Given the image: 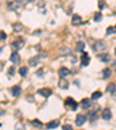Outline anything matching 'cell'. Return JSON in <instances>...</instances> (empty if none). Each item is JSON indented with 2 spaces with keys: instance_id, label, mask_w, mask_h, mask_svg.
<instances>
[{
  "instance_id": "obj_1",
  "label": "cell",
  "mask_w": 116,
  "mask_h": 130,
  "mask_svg": "<svg viewBox=\"0 0 116 130\" xmlns=\"http://www.w3.org/2000/svg\"><path fill=\"white\" fill-rule=\"evenodd\" d=\"M65 106L66 107H70L72 110H76L77 107H78V103H77V101L73 99V98H66L65 99Z\"/></svg>"
},
{
  "instance_id": "obj_2",
  "label": "cell",
  "mask_w": 116,
  "mask_h": 130,
  "mask_svg": "<svg viewBox=\"0 0 116 130\" xmlns=\"http://www.w3.org/2000/svg\"><path fill=\"white\" fill-rule=\"evenodd\" d=\"M37 92H38V94H41L42 96H44V98H49L50 95L52 94L51 88H48V87H44V88H40Z\"/></svg>"
},
{
  "instance_id": "obj_3",
  "label": "cell",
  "mask_w": 116,
  "mask_h": 130,
  "mask_svg": "<svg viewBox=\"0 0 116 130\" xmlns=\"http://www.w3.org/2000/svg\"><path fill=\"white\" fill-rule=\"evenodd\" d=\"M80 62H81V65H82V66H87V65L89 64V62H91V57L88 56V54L84 52V54L81 55Z\"/></svg>"
},
{
  "instance_id": "obj_4",
  "label": "cell",
  "mask_w": 116,
  "mask_h": 130,
  "mask_svg": "<svg viewBox=\"0 0 116 130\" xmlns=\"http://www.w3.org/2000/svg\"><path fill=\"white\" fill-rule=\"evenodd\" d=\"M93 49H94L95 51H102V50H106L105 42H103V41H97V42H95Z\"/></svg>"
},
{
  "instance_id": "obj_5",
  "label": "cell",
  "mask_w": 116,
  "mask_h": 130,
  "mask_svg": "<svg viewBox=\"0 0 116 130\" xmlns=\"http://www.w3.org/2000/svg\"><path fill=\"white\" fill-rule=\"evenodd\" d=\"M86 119L87 117L85 116V115H82V114H78L77 117H76V124L78 125V127H81V125L86 122Z\"/></svg>"
},
{
  "instance_id": "obj_6",
  "label": "cell",
  "mask_w": 116,
  "mask_h": 130,
  "mask_svg": "<svg viewBox=\"0 0 116 130\" xmlns=\"http://www.w3.org/2000/svg\"><path fill=\"white\" fill-rule=\"evenodd\" d=\"M23 44H24L23 40H18V41H15V42H13L11 45H12V48H13L15 51H18V50H20V49L23 46Z\"/></svg>"
},
{
  "instance_id": "obj_7",
  "label": "cell",
  "mask_w": 116,
  "mask_h": 130,
  "mask_svg": "<svg viewBox=\"0 0 116 130\" xmlns=\"http://www.w3.org/2000/svg\"><path fill=\"white\" fill-rule=\"evenodd\" d=\"M96 56H97V58H99L101 62H103V63H107V62H109V60H110V55L106 54V52L99 54V55H96Z\"/></svg>"
},
{
  "instance_id": "obj_8",
  "label": "cell",
  "mask_w": 116,
  "mask_h": 130,
  "mask_svg": "<svg viewBox=\"0 0 116 130\" xmlns=\"http://www.w3.org/2000/svg\"><path fill=\"white\" fill-rule=\"evenodd\" d=\"M11 62L13 63L14 65H16V64H19L20 63V55L18 54V51H14L13 54L11 55Z\"/></svg>"
},
{
  "instance_id": "obj_9",
  "label": "cell",
  "mask_w": 116,
  "mask_h": 130,
  "mask_svg": "<svg viewBox=\"0 0 116 130\" xmlns=\"http://www.w3.org/2000/svg\"><path fill=\"white\" fill-rule=\"evenodd\" d=\"M91 106H92V102H91L89 99H82V100L80 101V107L82 109H88Z\"/></svg>"
},
{
  "instance_id": "obj_10",
  "label": "cell",
  "mask_w": 116,
  "mask_h": 130,
  "mask_svg": "<svg viewBox=\"0 0 116 130\" xmlns=\"http://www.w3.org/2000/svg\"><path fill=\"white\" fill-rule=\"evenodd\" d=\"M71 23H72V26H79V24L81 23L80 15H78V14H73L72 20H71Z\"/></svg>"
},
{
  "instance_id": "obj_11",
  "label": "cell",
  "mask_w": 116,
  "mask_h": 130,
  "mask_svg": "<svg viewBox=\"0 0 116 130\" xmlns=\"http://www.w3.org/2000/svg\"><path fill=\"white\" fill-rule=\"evenodd\" d=\"M71 73V71L69 70L68 68H64V66H63V68H60L59 70H58V74H59V77H68L69 74H70Z\"/></svg>"
},
{
  "instance_id": "obj_12",
  "label": "cell",
  "mask_w": 116,
  "mask_h": 130,
  "mask_svg": "<svg viewBox=\"0 0 116 130\" xmlns=\"http://www.w3.org/2000/svg\"><path fill=\"white\" fill-rule=\"evenodd\" d=\"M101 116H102L103 120H110L111 119V111H110V109H108V108L103 109L102 114H101Z\"/></svg>"
},
{
  "instance_id": "obj_13",
  "label": "cell",
  "mask_w": 116,
  "mask_h": 130,
  "mask_svg": "<svg viewBox=\"0 0 116 130\" xmlns=\"http://www.w3.org/2000/svg\"><path fill=\"white\" fill-rule=\"evenodd\" d=\"M58 86H59L60 88H63V89H66V88L69 87V81L65 80L64 77H60L59 83H58Z\"/></svg>"
},
{
  "instance_id": "obj_14",
  "label": "cell",
  "mask_w": 116,
  "mask_h": 130,
  "mask_svg": "<svg viewBox=\"0 0 116 130\" xmlns=\"http://www.w3.org/2000/svg\"><path fill=\"white\" fill-rule=\"evenodd\" d=\"M58 125H59V121H58V120H54V121L46 123V128H48V129H55V128H57Z\"/></svg>"
},
{
  "instance_id": "obj_15",
  "label": "cell",
  "mask_w": 116,
  "mask_h": 130,
  "mask_svg": "<svg viewBox=\"0 0 116 130\" xmlns=\"http://www.w3.org/2000/svg\"><path fill=\"white\" fill-rule=\"evenodd\" d=\"M21 87L20 86H13L12 87V95L13 96H19L20 94H21Z\"/></svg>"
},
{
  "instance_id": "obj_16",
  "label": "cell",
  "mask_w": 116,
  "mask_h": 130,
  "mask_svg": "<svg viewBox=\"0 0 116 130\" xmlns=\"http://www.w3.org/2000/svg\"><path fill=\"white\" fill-rule=\"evenodd\" d=\"M13 30L16 32H20L23 30V26H22V23H20V22H15V23H13Z\"/></svg>"
},
{
  "instance_id": "obj_17",
  "label": "cell",
  "mask_w": 116,
  "mask_h": 130,
  "mask_svg": "<svg viewBox=\"0 0 116 130\" xmlns=\"http://www.w3.org/2000/svg\"><path fill=\"white\" fill-rule=\"evenodd\" d=\"M106 91H107L108 93L116 92V85H115V83H109V84L107 85V88H106Z\"/></svg>"
},
{
  "instance_id": "obj_18",
  "label": "cell",
  "mask_w": 116,
  "mask_h": 130,
  "mask_svg": "<svg viewBox=\"0 0 116 130\" xmlns=\"http://www.w3.org/2000/svg\"><path fill=\"white\" fill-rule=\"evenodd\" d=\"M88 117L91 121H95V120L97 119V113L95 110H91V111H88Z\"/></svg>"
},
{
  "instance_id": "obj_19",
  "label": "cell",
  "mask_w": 116,
  "mask_h": 130,
  "mask_svg": "<svg viewBox=\"0 0 116 130\" xmlns=\"http://www.w3.org/2000/svg\"><path fill=\"white\" fill-rule=\"evenodd\" d=\"M19 73H20V76L21 77H26L27 76V73H28V68L27 66H21L19 70Z\"/></svg>"
},
{
  "instance_id": "obj_20",
  "label": "cell",
  "mask_w": 116,
  "mask_h": 130,
  "mask_svg": "<svg viewBox=\"0 0 116 130\" xmlns=\"http://www.w3.org/2000/svg\"><path fill=\"white\" fill-rule=\"evenodd\" d=\"M31 124L34 125V127H36V128H41L42 125H43V124H42V122H41L40 120H37V119L32 120V121H31Z\"/></svg>"
},
{
  "instance_id": "obj_21",
  "label": "cell",
  "mask_w": 116,
  "mask_h": 130,
  "mask_svg": "<svg viewBox=\"0 0 116 130\" xmlns=\"http://www.w3.org/2000/svg\"><path fill=\"white\" fill-rule=\"evenodd\" d=\"M76 49H77V51L81 52L85 49V43L84 42H78V43H77V48Z\"/></svg>"
},
{
  "instance_id": "obj_22",
  "label": "cell",
  "mask_w": 116,
  "mask_h": 130,
  "mask_svg": "<svg viewBox=\"0 0 116 130\" xmlns=\"http://www.w3.org/2000/svg\"><path fill=\"white\" fill-rule=\"evenodd\" d=\"M101 96H102V93L99 92V91H96V92H94L92 94V100H97V99H100Z\"/></svg>"
},
{
  "instance_id": "obj_23",
  "label": "cell",
  "mask_w": 116,
  "mask_h": 130,
  "mask_svg": "<svg viewBox=\"0 0 116 130\" xmlns=\"http://www.w3.org/2000/svg\"><path fill=\"white\" fill-rule=\"evenodd\" d=\"M29 64L31 66H36L38 64V57H34V58H30L29 59Z\"/></svg>"
},
{
  "instance_id": "obj_24",
  "label": "cell",
  "mask_w": 116,
  "mask_h": 130,
  "mask_svg": "<svg viewBox=\"0 0 116 130\" xmlns=\"http://www.w3.org/2000/svg\"><path fill=\"white\" fill-rule=\"evenodd\" d=\"M102 73H103V78H109L110 77V74H111V71H110V69H105V70L102 71Z\"/></svg>"
},
{
  "instance_id": "obj_25",
  "label": "cell",
  "mask_w": 116,
  "mask_h": 130,
  "mask_svg": "<svg viewBox=\"0 0 116 130\" xmlns=\"http://www.w3.org/2000/svg\"><path fill=\"white\" fill-rule=\"evenodd\" d=\"M102 20V14L101 13H95L94 14V21L95 22H99Z\"/></svg>"
},
{
  "instance_id": "obj_26",
  "label": "cell",
  "mask_w": 116,
  "mask_h": 130,
  "mask_svg": "<svg viewBox=\"0 0 116 130\" xmlns=\"http://www.w3.org/2000/svg\"><path fill=\"white\" fill-rule=\"evenodd\" d=\"M7 38V34L4 30H0V41H5Z\"/></svg>"
},
{
  "instance_id": "obj_27",
  "label": "cell",
  "mask_w": 116,
  "mask_h": 130,
  "mask_svg": "<svg viewBox=\"0 0 116 130\" xmlns=\"http://www.w3.org/2000/svg\"><path fill=\"white\" fill-rule=\"evenodd\" d=\"M115 31H116V28H114V27H109L108 29H107V31H106V34H107V35H110V34H114Z\"/></svg>"
},
{
  "instance_id": "obj_28",
  "label": "cell",
  "mask_w": 116,
  "mask_h": 130,
  "mask_svg": "<svg viewBox=\"0 0 116 130\" xmlns=\"http://www.w3.org/2000/svg\"><path fill=\"white\" fill-rule=\"evenodd\" d=\"M14 73H15V68H14V65H13V66H11V68L8 69V74L9 76H14Z\"/></svg>"
},
{
  "instance_id": "obj_29",
  "label": "cell",
  "mask_w": 116,
  "mask_h": 130,
  "mask_svg": "<svg viewBox=\"0 0 116 130\" xmlns=\"http://www.w3.org/2000/svg\"><path fill=\"white\" fill-rule=\"evenodd\" d=\"M36 76H37V77H42V76H43V69H40V70L36 72Z\"/></svg>"
},
{
  "instance_id": "obj_30",
  "label": "cell",
  "mask_w": 116,
  "mask_h": 130,
  "mask_svg": "<svg viewBox=\"0 0 116 130\" xmlns=\"http://www.w3.org/2000/svg\"><path fill=\"white\" fill-rule=\"evenodd\" d=\"M63 129H64V130H71V129H72V127H71V125H69V124H64V125H63Z\"/></svg>"
},
{
  "instance_id": "obj_31",
  "label": "cell",
  "mask_w": 116,
  "mask_h": 130,
  "mask_svg": "<svg viewBox=\"0 0 116 130\" xmlns=\"http://www.w3.org/2000/svg\"><path fill=\"white\" fill-rule=\"evenodd\" d=\"M99 4H100V9H103V8H105V1H103V0H100Z\"/></svg>"
},
{
  "instance_id": "obj_32",
  "label": "cell",
  "mask_w": 116,
  "mask_h": 130,
  "mask_svg": "<svg viewBox=\"0 0 116 130\" xmlns=\"http://www.w3.org/2000/svg\"><path fill=\"white\" fill-rule=\"evenodd\" d=\"M27 1H29V3H30V1H34V0H27Z\"/></svg>"
},
{
  "instance_id": "obj_33",
  "label": "cell",
  "mask_w": 116,
  "mask_h": 130,
  "mask_svg": "<svg viewBox=\"0 0 116 130\" xmlns=\"http://www.w3.org/2000/svg\"><path fill=\"white\" fill-rule=\"evenodd\" d=\"M15 1H22V0H15Z\"/></svg>"
},
{
  "instance_id": "obj_34",
  "label": "cell",
  "mask_w": 116,
  "mask_h": 130,
  "mask_svg": "<svg viewBox=\"0 0 116 130\" xmlns=\"http://www.w3.org/2000/svg\"><path fill=\"white\" fill-rule=\"evenodd\" d=\"M115 55H116V48H115Z\"/></svg>"
}]
</instances>
